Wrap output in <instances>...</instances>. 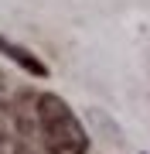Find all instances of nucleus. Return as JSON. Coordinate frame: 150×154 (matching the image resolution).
<instances>
[{
	"instance_id": "obj_1",
	"label": "nucleus",
	"mask_w": 150,
	"mask_h": 154,
	"mask_svg": "<svg viewBox=\"0 0 150 154\" xmlns=\"http://www.w3.org/2000/svg\"><path fill=\"white\" fill-rule=\"evenodd\" d=\"M38 127H41L48 154H85L89 151V134L82 130L72 106L55 93L38 96Z\"/></svg>"
},
{
	"instance_id": "obj_4",
	"label": "nucleus",
	"mask_w": 150,
	"mask_h": 154,
	"mask_svg": "<svg viewBox=\"0 0 150 154\" xmlns=\"http://www.w3.org/2000/svg\"><path fill=\"white\" fill-rule=\"evenodd\" d=\"M4 86H7V79H4V72H0V89H4Z\"/></svg>"
},
{
	"instance_id": "obj_3",
	"label": "nucleus",
	"mask_w": 150,
	"mask_h": 154,
	"mask_svg": "<svg viewBox=\"0 0 150 154\" xmlns=\"http://www.w3.org/2000/svg\"><path fill=\"white\" fill-rule=\"evenodd\" d=\"M24 134L10 106H0V154H21Z\"/></svg>"
},
{
	"instance_id": "obj_2",
	"label": "nucleus",
	"mask_w": 150,
	"mask_h": 154,
	"mask_svg": "<svg viewBox=\"0 0 150 154\" xmlns=\"http://www.w3.org/2000/svg\"><path fill=\"white\" fill-rule=\"evenodd\" d=\"M0 51H4L10 62H17L24 72H31V75H38V79H48V65L34 55V51H28L24 45H17V41H10V38H4V34H0Z\"/></svg>"
}]
</instances>
